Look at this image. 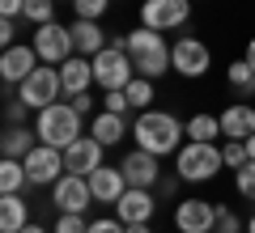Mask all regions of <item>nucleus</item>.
Returning <instances> with one entry per match:
<instances>
[{
	"mask_svg": "<svg viewBox=\"0 0 255 233\" xmlns=\"http://www.w3.org/2000/svg\"><path fill=\"white\" fill-rule=\"evenodd\" d=\"M221 165H226L221 161V149L217 144H204V140H187L174 153V170H179L183 182H209V178H217Z\"/></svg>",
	"mask_w": 255,
	"mask_h": 233,
	"instance_id": "obj_4",
	"label": "nucleus"
},
{
	"mask_svg": "<svg viewBox=\"0 0 255 233\" xmlns=\"http://www.w3.org/2000/svg\"><path fill=\"white\" fill-rule=\"evenodd\" d=\"M243 60H247V64H251V68H255V38H251V43H247V55H243Z\"/></svg>",
	"mask_w": 255,
	"mask_h": 233,
	"instance_id": "obj_40",
	"label": "nucleus"
},
{
	"mask_svg": "<svg viewBox=\"0 0 255 233\" xmlns=\"http://www.w3.org/2000/svg\"><path fill=\"white\" fill-rule=\"evenodd\" d=\"M234 187H238V195H243V199H251V204H255V161H247L243 170H234Z\"/></svg>",
	"mask_w": 255,
	"mask_h": 233,
	"instance_id": "obj_30",
	"label": "nucleus"
},
{
	"mask_svg": "<svg viewBox=\"0 0 255 233\" xmlns=\"http://www.w3.org/2000/svg\"><path fill=\"white\" fill-rule=\"evenodd\" d=\"M247 153H251V161H255V136H251V140H247Z\"/></svg>",
	"mask_w": 255,
	"mask_h": 233,
	"instance_id": "obj_43",
	"label": "nucleus"
},
{
	"mask_svg": "<svg viewBox=\"0 0 255 233\" xmlns=\"http://www.w3.org/2000/svg\"><path fill=\"white\" fill-rule=\"evenodd\" d=\"M94 136H98L102 144H119L128 136V123H124V115H115V110H102V115H94Z\"/></svg>",
	"mask_w": 255,
	"mask_h": 233,
	"instance_id": "obj_23",
	"label": "nucleus"
},
{
	"mask_svg": "<svg viewBox=\"0 0 255 233\" xmlns=\"http://www.w3.org/2000/svg\"><path fill=\"white\" fill-rule=\"evenodd\" d=\"M170 55H174V72H183V77H204L209 72V64H213V55H209V47L200 43V38H191V34H183L179 43L170 47Z\"/></svg>",
	"mask_w": 255,
	"mask_h": 233,
	"instance_id": "obj_11",
	"label": "nucleus"
},
{
	"mask_svg": "<svg viewBox=\"0 0 255 233\" xmlns=\"http://www.w3.org/2000/svg\"><path fill=\"white\" fill-rule=\"evenodd\" d=\"M217 136H221V119H217V115H191V119H187V140L213 144Z\"/></svg>",
	"mask_w": 255,
	"mask_h": 233,
	"instance_id": "obj_26",
	"label": "nucleus"
},
{
	"mask_svg": "<svg viewBox=\"0 0 255 233\" xmlns=\"http://www.w3.org/2000/svg\"><path fill=\"white\" fill-rule=\"evenodd\" d=\"M34 132H38V140L51 144V149H68L73 140H81V115L73 110V102H51V106L38 110Z\"/></svg>",
	"mask_w": 255,
	"mask_h": 233,
	"instance_id": "obj_3",
	"label": "nucleus"
},
{
	"mask_svg": "<svg viewBox=\"0 0 255 233\" xmlns=\"http://www.w3.org/2000/svg\"><path fill=\"white\" fill-rule=\"evenodd\" d=\"M60 81H64V93L73 98V93H85L94 85V60H85V55H73V60L60 64Z\"/></svg>",
	"mask_w": 255,
	"mask_h": 233,
	"instance_id": "obj_19",
	"label": "nucleus"
},
{
	"mask_svg": "<svg viewBox=\"0 0 255 233\" xmlns=\"http://www.w3.org/2000/svg\"><path fill=\"white\" fill-rule=\"evenodd\" d=\"M124 178H128V187H153V182H162V157H153V153H145V149H136V153H128L124 157Z\"/></svg>",
	"mask_w": 255,
	"mask_h": 233,
	"instance_id": "obj_15",
	"label": "nucleus"
},
{
	"mask_svg": "<svg viewBox=\"0 0 255 233\" xmlns=\"http://www.w3.org/2000/svg\"><path fill=\"white\" fill-rule=\"evenodd\" d=\"M102 110L128 115V110H132V102H128V93H124V89H107V98H102Z\"/></svg>",
	"mask_w": 255,
	"mask_h": 233,
	"instance_id": "obj_34",
	"label": "nucleus"
},
{
	"mask_svg": "<svg viewBox=\"0 0 255 233\" xmlns=\"http://www.w3.org/2000/svg\"><path fill=\"white\" fill-rule=\"evenodd\" d=\"M102 153H107V144H102L98 136L73 140L68 149H64V174H85V178H90V174L102 165Z\"/></svg>",
	"mask_w": 255,
	"mask_h": 233,
	"instance_id": "obj_10",
	"label": "nucleus"
},
{
	"mask_svg": "<svg viewBox=\"0 0 255 233\" xmlns=\"http://www.w3.org/2000/svg\"><path fill=\"white\" fill-rule=\"evenodd\" d=\"M30 225V216H26V199H21V191L17 195H4L0 199V233H21Z\"/></svg>",
	"mask_w": 255,
	"mask_h": 233,
	"instance_id": "obj_21",
	"label": "nucleus"
},
{
	"mask_svg": "<svg viewBox=\"0 0 255 233\" xmlns=\"http://www.w3.org/2000/svg\"><path fill=\"white\" fill-rule=\"evenodd\" d=\"M0 13L4 17H21L26 13V0H0Z\"/></svg>",
	"mask_w": 255,
	"mask_h": 233,
	"instance_id": "obj_38",
	"label": "nucleus"
},
{
	"mask_svg": "<svg viewBox=\"0 0 255 233\" xmlns=\"http://www.w3.org/2000/svg\"><path fill=\"white\" fill-rule=\"evenodd\" d=\"M221 119V136L226 140H251L255 136V110L247 106V102H238V106H226V115Z\"/></svg>",
	"mask_w": 255,
	"mask_h": 233,
	"instance_id": "obj_18",
	"label": "nucleus"
},
{
	"mask_svg": "<svg viewBox=\"0 0 255 233\" xmlns=\"http://www.w3.org/2000/svg\"><path fill=\"white\" fill-rule=\"evenodd\" d=\"M247 233H255V216H251V221H247Z\"/></svg>",
	"mask_w": 255,
	"mask_h": 233,
	"instance_id": "obj_44",
	"label": "nucleus"
},
{
	"mask_svg": "<svg viewBox=\"0 0 255 233\" xmlns=\"http://www.w3.org/2000/svg\"><path fill=\"white\" fill-rule=\"evenodd\" d=\"M226 81H230V89H234L238 98H251V93H255V68L247 60H234L226 68Z\"/></svg>",
	"mask_w": 255,
	"mask_h": 233,
	"instance_id": "obj_25",
	"label": "nucleus"
},
{
	"mask_svg": "<svg viewBox=\"0 0 255 233\" xmlns=\"http://www.w3.org/2000/svg\"><path fill=\"white\" fill-rule=\"evenodd\" d=\"M221 161H226L230 170H243V165L251 161V153H247V140H226V144H221Z\"/></svg>",
	"mask_w": 255,
	"mask_h": 233,
	"instance_id": "obj_28",
	"label": "nucleus"
},
{
	"mask_svg": "<svg viewBox=\"0 0 255 233\" xmlns=\"http://www.w3.org/2000/svg\"><path fill=\"white\" fill-rule=\"evenodd\" d=\"M34 51H38V60H43V64H55V68H60L64 60H73V55H77V47H73V30H68V26H55V21L38 26V34H34Z\"/></svg>",
	"mask_w": 255,
	"mask_h": 233,
	"instance_id": "obj_8",
	"label": "nucleus"
},
{
	"mask_svg": "<svg viewBox=\"0 0 255 233\" xmlns=\"http://www.w3.org/2000/svg\"><path fill=\"white\" fill-rule=\"evenodd\" d=\"M26 102H21V98H13V93H9V98H4V119H9V127H21V123H26Z\"/></svg>",
	"mask_w": 255,
	"mask_h": 233,
	"instance_id": "obj_33",
	"label": "nucleus"
},
{
	"mask_svg": "<svg viewBox=\"0 0 255 233\" xmlns=\"http://www.w3.org/2000/svg\"><path fill=\"white\" fill-rule=\"evenodd\" d=\"M68 30H73V47H77V55L94 60L98 51H107V34H102V26H98V21H85V17H77Z\"/></svg>",
	"mask_w": 255,
	"mask_h": 233,
	"instance_id": "obj_20",
	"label": "nucleus"
},
{
	"mask_svg": "<svg viewBox=\"0 0 255 233\" xmlns=\"http://www.w3.org/2000/svg\"><path fill=\"white\" fill-rule=\"evenodd\" d=\"M21 233H47V229H43V225H34V221H30L26 229H21Z\"/></svg>",
	"mask_w": 255,
	"mask_h": 233,
	"instance_id": "obj_42",
	"label": "nucleus"
},
{
	"mask_svg": "<svg viewBox=\"0 0 255 233\" xmlns=\"http://www.w3.org/2000/svg\"><path fill=\"white\" fill-rule=\"evenodd\" d=\"M51 204L60 208V212H85V208L94 204L90 178H85V174H64V178L55 182V191H51Z\"/></svg>",
	"mask_w": 255,
	"mask_h": 233,
	"instance_id": "obj_13",
	"label": "nucleus"
},
{
	"mask_svg": "<svg viewBox=\"0 0 255 233\" xmlns=\"http://www.w3.org/2000/svg\"><path fill=\"white\" fill-rule=\"evenodd\" d=\"M217 233H243V221L230 208H217Z\"/></svg>",
	"mask_w": 255,
	"mask_h": 233,
	"instance_id": "obj_35",
	"label": "nucleus"
},
{
	"mask_svg": "<svg viewBox=\"0 0 255 233\" xmlns=\"http://www.w3.org/2000/svg\"><path fill=\"white\" fill-rule=\"evenodd\" d=\"M90 233H128V225L119 221V216H115V221H94Z\"/></svg>",
	"mask_w": 255,
	"mask_h": 233,
	"instance_id": "obj_37",
	"label": "nucleus"
},
{
	"mask_svg": "<svg viewBox=\"0 0 255 233\" xmlns=\"http://www.w3.org/2000/svg\"><path fill=\"white\" fill-rule=\"evenodd\" d=\"M191 17V0H145L140 4V26L149 30H174Z\"/></svg>",
	"mask_w": 255,
	"mask_h": 233,
	"instance_id": "obj_9",
	"label": "nucleus"
},
{
	"mask_svg": "<svg viewBox=\"0 0 255 233\" xmlns=\"http://www.w3.org/2000/svg\"><path fill=\"white\" fill-rule=\"evenodd\" d=\"M115 47H124V51L132 55V64H136V77H149V81H157L166 68H174V55H170V47H166L162 30L140 26V30H132V34H119V38H115Z\"/></svg>",
	"mask_w": 255,
	"mask_h": 233,
	"instance_id": "obj_1",
	"label": "nucleus"
},
{
	"mask_svg": "<svg viewBox=\"0 0 255 233\" xmlns=\"http://www.w3.org/2000/svg\"><path fill=\"white\" fill-rule=\"evenodd\" d=\"M21 187H30L26 161H17V157H4V161H0V191H4V195H17Z\"/></svg>",
	"mask_w": 255,
	"mask_h": 233,
	"instance_id": "obj_24",
	"label": "nucleus"
},
{
	"mask_svg": "<svg viewBox=\"0 0 255 233\" xmlns=\"http://www.w3.org/2000/svg\"><path fill=\"white\" fill-rule=\"evenodd\" d=\"M174 229L179 233H209L217 229V204L209 199H183L174 208Z\"/></svg>",
	"mask_w": 255,
	"mask_h": 233,
	"instance_id": "obj_12",
	"label": "nucleus"
},
{
	"mask_svg": "<svg viewBox=\"0 0 255 233\" xmlns=\"http://www.w3.org/2000/svg\"><path fill=\"white\" fill-rule=\"evenodd\" d=\"M64 149H51V144L38 140L26 157V174H30V187H55L64 178Z\"/></svg>",
	"mask_w": 255,
	"mask_h": 233,
	"instance_id": "obj_7",
	"label": "nucleus"
},
{
	"mask_svg": "<svg viewBox=\"0 0 255 233\" xmlns=\"http://www.w3.org/2000/svg\"><path fill=\"white\" fill-rule=\"evenodd\" d=\"M90 191H94V204H115L128 191V178H124L119 165H98V170L90 174Z\"/></svg>",
	"mask_w": 255,
	"mask_h": 233,
	"instance_id": "obj_17",
	"label": "nucleus"
},
{
	"mask_svg": "<svg viewBox=\"0 0 255 233\" xmlns=\"http://www.w3.org/2000/svg\"><path fill=\"white\" fill-rule=\"evenodd\" d=\"M34 136H38V132H30L26 123H21V127H9V132L0 136V153H4V157H17V161H26L30 149H34Z\"/></svg>",
	"mask_w": 255,
	"mask_h": 233,
	"instance_id": "obj_22",
	"label": "nucleus"
},
{
	"mask_svg": "<svg viewBox=\"0 0 255 233\" xmlns=\"http://www.w3.org/2000/svg\"><path fill=\"white\" fill-rule=\"evenodd\" d=\"M60 93H64V81H60V68H34L26 77V81L17 85V98L26 102L30 110H43V106H51V102H60Z\"/></svg>",
	"mask_w": 255,
	"mask_h": 233,
	"instance_id": "obj_6",
	"label": "nucleus"
},
{
	"mask_svg": "<svg viewBox=\"0 0 255 233\" xmlns=\"http://www.w3.org/2000/svg\"><path fill=\"white\" fill-rule=\"evenodd\" d=\"M128 233H153V229H149V221H145V225H128Z\"/></svg>",
	"mask_w": 255,
	"mask_h": 233,
	"instance_id": "obj_41",
	"label": "nucleus"
},
{
	"mask_svg": "<svg viewBox=\"0 0 255 233\" xmlns=\"http://www.w3.org/2000/svg\"><path fill=\"white\" fill-rule=\"evenodd\" d=\"M209 233H217V229H209Z\"/></svg>",
	"mask_w": 255,
	"mask_h": 233,
	"instance_id": "obj_45",
	"label": "nucleus"
},
{
	"mask_svg": "<svg viewBox=\"0 0 255 233\" xmlns=\"http://www.w3.org/2000/svg\"><path fill=\"white\" fill-rule=\"evenodd\" d=\"M55 233H90V225H85L81 212H64L60 221H55Z\"/></svg>",
	"mask_w": 255,
	"mask_h": 233,
	"instance_id": "obj_32",
	"label": "nucleus"
},
{
	"mask_svg": "<svg viewBox=\"0 0 255 233\" xmlns=\"http://www.w3.org/2000/svg\"><path fill=\"white\" fill-rule=\"evenodd\" d=\"M128 102H132V110H149V102H153V81L149 77H132V85H128Z\"/></svg>",
	"mask_w": 255,
	"mask_h": 233,
	"instance_id": "obj_27",
	"label": "nucleus"
},
{
	"mask_svg": "<svg viewBox=\"0 0 255 233\" xmlns=\"http://www.w3.org/2000/svg\"><path fill=\"white\" fill-rule=\"evenodd\" d=\"M38 68V51H34V43H13V47H4V55H0V77H4V85H21L30 77V72Z\"/></svg>",
	"mask_w": 255,
	"mask_h": 233,
	"instance_id": "obj_14",
	"label": "nucleus"
},
{
	"mask_svg": "<svg viewBox=\"0 0 255 233\" xmlns=\"http://www.w3.org/2000/svg\"><path fill=\"white\" fill-rule=\"evenodd\" d=\"M132 77H136V64H132V55L124 47L111 43L107 51L94 55V85H102V89H128Z\"/></svg>",
	"mask_w": 255,
	"mask_h": 233,
	"instance_id": "obj_5",
	"label": "nucleus"
},
{
	"mask_svg": "<svg viewBox=\"0 0 255 233\" xmlns=\"http://www.w3.org/2000/svg\"><path fill=\"white\" fill-rule=\"evenodd\" d=\"M73 9H77V17H85V21H98L102 13L111 9V0H73Z\"/></svg>",
	"mask_w": 255,
	"mask_h": 233,
	"instance_id": "obj_31",
	"label": "nucleus"
},
{
	"mask_svg": "<svg viewBox=\"0 0 255 233\" xmlns=\"http://www.w3.org/2000/svg\"><path fill=\"white\" fill-rule=\"evenodd\" d=\"M0 43H4V47L17 43V17H4V21H0Z\"/></svg>",
	"mask_w": 255,
	"mask_h": 233,
	"instance_id": "obj_36",
	"label": "nucleus"
},
{
	"mask_svg": "<svg viewBox=\"0 0 255 233\" xmlns=\"http://www.w3.org/2000/svg\"><path fill=\"white\" fill-rule=\"evenodd\" d=\"M26 21H34V26H47V21L55 17V0H26V13H21Z\"/></svg>",
	"mask_w": 255,
	"mask_h": 233,
	"instance_id": "obj_29",
	"label": "nucleus"
},
{
	"mask_svg": "<svg viewBox=\"0 0 255 233\" xmlns=\"http://www.w3.org/2000/svg\"><path fill=\"white\" fill-rule=\"evenodd\" d=\"M68 102H73V110H77V115H90V110H94L90 93H73V98H68Z\"/></svg>",
	"mask_w": 255,
	"mask_h": 233,
	"instance_id": "obj_39",
	"label": "nucleus"
},
{
	"mask_svg": "<svg viewBox=\"0 0 255 233\" xmlns=\"http://www.w3.org/2000/svg\"><path fill=\"white\" fill-rule=\"evenodd\" d=\"M132 136H136V149L153 153V157H166V153L183 149V136H187V123H179L166 110H140V119L132 123Z\"/></svg>",
	"mask_w": 255,
	"mask_h": 233,
	"instance_id": "obj_2",
	"label": "nucleus"
},
{
	"mask_svg": "<svg viewBox=\"0 0 255 233\" xmlns=\"http://www.w3.org/2000/svg\"><path fill=\"white\" fill-rule=\"evenodd\" d=\"M115 216L124 225H145L149 216H153V195H149L145 187H128L124 195L115 199Z\"/></svg>",
	"mask_w": 255,
	"mask_h": 233,
	"instance_id": "obj_16",
	"label": "nucleus"
}]
</instances>
